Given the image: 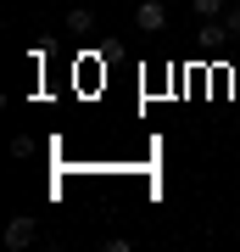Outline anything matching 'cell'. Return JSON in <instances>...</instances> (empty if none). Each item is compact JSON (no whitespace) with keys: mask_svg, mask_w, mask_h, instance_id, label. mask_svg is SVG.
I'll return each instance as SVG.
<instances>
[{"mask_svg":"<svg viewBox=\"0 0 240 252\" xmlns=\"http://www.w3.org/2000/svg\"><path fill=\"white\" fill-rule=\"evenodd\" d=\"M34 241H39V219H34V213H17V219L6 224V247H11V252H28Z\"/></svg>","mask_w":240,"mask_h":252,"instance_id":"6da1fadb","label":"cell"},{"mask_svg":"<svg viewBox=\"0 0 240 252\" xmlns=\"http://www.w3.org/2000/svg\"><path fill=\"white\" fill-rule=\"evenodd\" d=\"M134 28L140 34H162L168 28V0H140L134 6Z\"/></svg>","mask_w":240,"mask_h":252,"instance_id":"7a4b0ae2","label":"cell"},{"mask_svg":"<svg viewBox=\"0 0 240 252\" xmlns=\"http://www.w3.org/2000/svg\"><path fill=\"white\" fill-rule=\"evenodd\" d=\"M67 34H95V11L73 0V6H67Z\"/></svg>","mask_w":240,"mask_h":252,"instance_id":"3957f363","label":"cell"},{"mask_svg":"<svg viewBox=\"0 0 240 252\" xmlns=\"http://www.w3.org/2000/svg\"><path fill=\"white\" fill-rule=\"evenodd\" d=\"M190 6H196V17H201V23H207V17H223V11H229L223 0H190Z\"/></svg>","mask_w":240,"mask_h":252,"instance_id":"277c9868","label":"cell"},{"mask_svg":"<svg viewBox=\"0 0 240 252\" xmlns=\"http://www.w3.org/2000/svg\"><path fill=\"white\" fill-rule=\"evenodd\" d=\"M223 28H229V39H240V6H229V11H223Z\"/></svg>","mask_w":240,"mask_h":252,"instance_id":"5b68a950","label":"cell"},{"mask_svg":"<svg viewBox=\"0 0 240 252\" xmlns=\"http://www.w3.org/2000/svg\"><path fill=\"white\" fill-rule=\"evenodd\" d=\"M67 6H73V0H67Z\"/></svg>","mask_w":240,"mask_h":252,"instance_id":"8992f818","label":"cell"}]
</instances>
